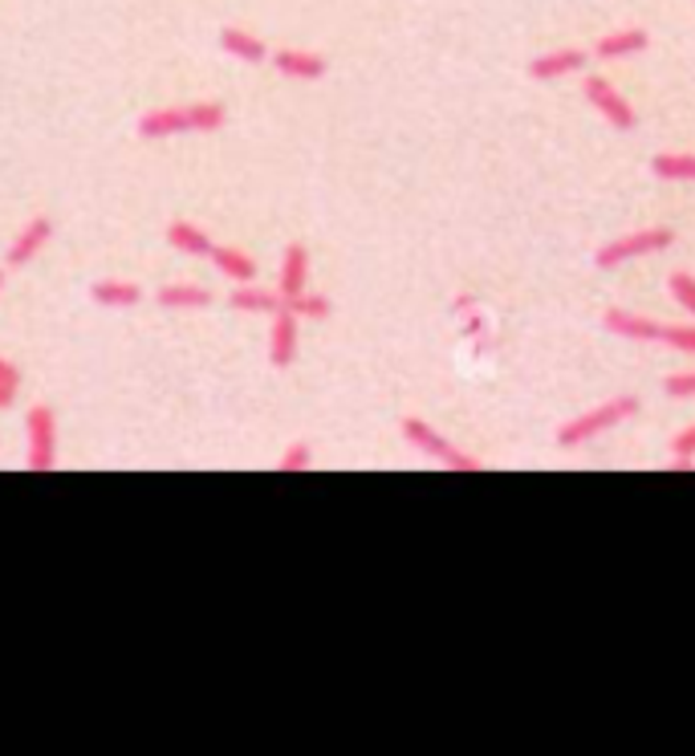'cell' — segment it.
Instances as JSON below:
<instances>
[{
    "instance_id": "8fae6325",
    "label": "cell",
    "mask_w": 695,
    "mask_h": 756,
    "mask_svg": "<svg viewBox=\"0 0 695 756\" xmlns=\"http://www.w3.org/2000/svg\"><path fill=\"white\" fill-rule=\"evenodd\" d=\"M163 241H167V248L171 253H179V257H208L216 248V241L199 229L196 220H171L167 232H163Z\"/></svg>"
},
{
    "instance_id": "30bf717a",
    "label": "cell",
    "mask_w": 695,
    "mask_h": 756,
    "mask_svg": "<svg viewBox=\"0 0 695 756\" xmlns=\"http://www.w3.org/2000/svg\"><path fill=\"white\" fill-rule=\"evenodd\" d=\"M310 289V248L305 244H285L281 253V269H277V293L281 301H293L298 293Z\"/></svg>"
},
{
    "instance_id": "2e32d148",
    "label": "cell",
    "mask_w": 695,
    "mask_h": 756,
    "mask_svg": "<svg viewBox=\"0 0 695 756\" xmlns=\"http://www.w3.org/2000/svg\"><path fill=\"white\" fill-rule=\"evenodd\" d=\"M602 322H606L611 334H618V338H626V342H659V322H651V317H642V314L606 310Z\"/></svg>"
},
{
    "instance_id": "4fadbf2b",
    "label": "cell",
    "mask_w": 695,
    "mask_h": 756,
    "mask_svg": "<svg viewBox=\"0 0 695 756\" xmlns=\"http://www.w3.org/2000/svg\"><path fill=\"white\" fill-rule=\"evenodd\" d=\"M90 301L102 310H135L142 301V286H135L127 277H102L90 286Z\"/></svg>"
},
{
    "instance_id": "cb8c5ba5",
    "label": "cell",
    "mask_w": 695,
    "mask_h": 756,
    "mask_svg": "<svg viewBox=\"0 0 695 756\" xmlns=\"http://www.w3.org/2000/svg\"><path fill=\"white\" fill-rule=\"evenodd\" d=\"M659 342L683 354H695V326H659Z\"/></svg>"
},
{
    "instance_id": "277c9868",
    "label": "cell",
    "mask_w": 695,
    "mask_h": 756,
    "mask_svg": "<svg viewBox=\"0 0 695 756\" xmlns=\"http://www.w3.org/2000/svg\"><path fill=\"white\" fill-rule=\"evenodd\" d=\"M398 431H403V440L412 443L415 452H424V456L440 460L443 468L452 472H480L484 464L472 452H464V447H455L452 440H443L440 431L431 428V423H424V419H415V415H407L403 423H398Z\"/></svg>"
},
{
    "instance_id": "9c48e42d",
    "label": "cell",
    "mask_w": 695,
    "mask_h": 756,
    "mask_svg": "<svg viewBox=\"0 0 695 756\" xmlns=\"http://www.w3.org/2000/svg\"><path fill=\"white\" fill-rule=\"evenodd\" d=\"M269 61L289 82H322L329 73L326 54H313V49H277V54H269Z\"/></svg>"
},
{
    "instance_id": "ac0fdd59",
    "label": "cell",
    "mask_w": 695,
    "mask_h": 756,
    "mask_svg": "<svg viewBox=\"0 0 695 756\" xmlns=\"http://www.w3.org/2000/svg\"><path fill=\"white\" fill-rule=\"evenodd\" d=\"M651 45V37H647V30H618V33H606V37H598L594 54L606 61H623V58H635V54H642Z\"/></svg>"
},
{
    "instance_id": "5bb4252c",
    "label": "cell",
    "mask_w": 695,
    "mask_h": 756,
    "mask_svg": "<svg viewBox=\"0 0 695 756\" xmlns=\"http://www.w3.org/2000/svg\"><path fill=\"white\" fill-rule=\"evenodd\" d=\"M208 260L216 265V272L220 277H228L232 286H248V281H256V260L253 253H244V248H232V244H216L212 253H208Z\"/></svg>"
},
{
    "instance_id": "3957f363",
    "label": "cell",
    "mask_w": 695,
    "mask_h": 756,
    "mask_svg": "<svg viewBox=\"0 0 695 756\" xmlns=\"http://www.w3.org/2000/svg\"><path fill=\"white\" fill-rule=\"evenodd\" d=\"M61 460V431H57V411L49 403H33L25 415V468L54 472Z\"/></svg>"
},
{
    "instance_id": "ba28073f",
    "label": "cell",
    "mask_w": 695,
    "mask_h": 756,
    "mask_svg": "<svg viewBox=\"0 0 695 756\" xmlns=\"http://www.w3.org/2000/svg\"><path fill=\"white\" fill-rule=\"evenodd\" d=\"M298 342H301V317L281 305L273 314V329H269V362L273 371H289L298 362Z\"/></svg>"
},
{
    "instance_id": "6da1fadb",
    "label": "cell",
    "mask_w": 695,
    "mask_h": 756,
    "mask_svg": "<svg viewBox=\"0 0 695 756\" xmlns=\"http://www.w3.org/2000/svg\"><path fill=\"white\" fill-rule=\"evenodd\" d=\"M228 127L224 102H179V106H151L135 118V135L147 143L175 139V135H216Z\"/></svg>"
},
{
    "instance_id": "d6986e66",
    "label": "cell",
    "mask_w": 695,
    "mask_h": 756,
    "mask_svg": "<svg viewBox=\"0 0 695 756\" xmlns=\"http://www.w3.org/2000/svg\"><path fill=\"white\" fill-rule=\"evenodd\" d=\"M155 305L159 310H204V305H212V293L204 286H192V281H179V286H163L155 289Z\"/></svg>"
},
{
    "instance_id": "603a6c76",
    "label": "cell",
    "mask_w": 695,
    "mask_h": 756,
    "mask_svg": "<svg viewBox=\"0 0 695 756\" xmlns=\"http://www.w3.org/2000/svg\"><path fill=\"white\" fill-rule=\"evenodd\" d=\"M668 289H671V298L680 301L683 310L695 317V277H692V272H671Z\"/></svg>"
},
{
    "instance_id": "7c38bea8",
    "label": "cell",
    "mask_w": 695,
    "mask_h": 756,
    "mask_svg": "<svg viewBox=\"0 0 695 756\" xmlns=\"http://www.w3.org/2000/svg\"><path fill=\"white\" fill-rule=\"evenodd\" d=\"M228 305H232L236 314L273 317L285 305V301H281V293H277V286L265 289V286H256V281H248V286H236L232 293H228Z\"/></svg>"
},
{
    "instance_id": "9a60e30c",
    "label": "cell",
    "mask_w": 695,
    "mask_h": 756,
    "mask_svg": "<svg viewBox=\"0 0 695 756\" xmlns=\"http://www.w3.org/2000/svg\"><path fill=\"white\" fill-rule=\"evenodd\" d=\"M586 66L582 49H554V54H541V58L529 61V78L537 82H557V78H569Z\"/></svg>"
},
{
    "instance_id": "44dd1931",
    "label": "cell",
    "mask_w": 695,
    "mask_h": 756,
    "mask_svg": "<svg viewBox=\"0 0 695 756\" xmlns=\"http://www.w3.org/2000/svg\"><path fill=\"white\" fill-rule=\"evenodd\" d=\"M293 314L301 317V322H326L329 314H334V301L326 298V293H313V289H305V293H298L293 301H285Z\"/></svg>"
},
{
    "instance_id": "8992f818",
    "label": "cell",
    "mask_w": 695,
    "mask_h": 756,
    "mask_svg": "<svg viewBox=\"0 0 695 756\" xmlns=\"http://www.w3.org/2000/svg\"><path fill=\"white\" fill-rule=\"evenodd\" d=\"M49 241H54V220H49V216H33V220H25V224L16 229L13 241H9L4 269H25V265H33V257H42Z\"/></svg>"
},
{
    "instance_id": "484cf974",
    "label": "cell",
    "mask_w": 695,
    "mask_h": 756,
    "mask_svg": "<svg viewBox=\"0 0 695 756\" xmlns=\"http://www.w3.org/2000/svg\"><path fill=\"white\" fill-rule=\"evenodd\" d=\"M663 391H668L671 399H692V395H695V371L692 374H671L668 383H663Z\"/></svg>"
},
{
    "instance_id": "f1b7e54d",
    "label": "cell",
    "mask_w": 695,
    "mask_h": 756,
    "mask_svg": "<svg viewBox=\"0 0 695 756\" xmlns=\"http://www.w3.org/2000/svg\"><path fill=\"white\" fill-rule=\"evenodd\" d=\"M0 293H4V269H0Z\"/></svg>"
},
{
    "instance_id": "4316f807",
    "label": "cell",
    "mask_w": 695,
    "mask_h": 756,
    "mask_svg": "<svg viewBox=\"0 0 695 756\" xmlns=\"http://www.w3.org/2000/svg\"><path fill=\"white\" fill-rule=\"evenodd\" d=\"M16 391H21V386L9 383V379H0V411H9V407H13V403H16Z\"/></svg>"
},
{
    "instance_id": "7a4b0ae2",
    "label": "cell",
    "mask_w": 695,
    "mask_h": 756,
    "mask_svg": "<svg viewBox=\"0 0 695 756\" xmlns=\"http://www.w3.org/2000/svg\"><path fill=\"white\" fill-rule=\"evenodd\" d=\"M635 411H639V399H635V395H614V399H606L602 407H594V411L574 415L569 423H561V428H557V447H582V443L598 440L602 431L618 428V423L630 419Z\"/></svg>"
},
{
    "instance_id": "52a82bcc",
    "label": "cell",
    "mask_w": 695,
    "mask_h": 756,
    "mask_svg": "<svg viewBox=\"0 0 695 756\" xmlns=\"http://www.w3.org/2000/svg\"><path fill=\"white\" fill-rule=\"evenodd\" d=\"M582 90H586V98H590V106H594L598 115L606 118L611 127H618V130H630L635 127V106L618 94V90L606 82V78H598V73H590L582 82Z\"/></svg>"
},
{
    "instance_id": "ffe728a7",
    "label": "cell",
    "mask_w": 695,
    "mask_h": 756,
    "mask_svg": "<svg viewBox=\"0 0 695 756\" xmlns=\"http://www.w3.org/2000/svg\"><path fill=\"white\" fill-rule=\"evenodd\" d=\"M651 172L659 175V179H671V184H695V155L663 151V155L651 159Z\"/></svg>"
},
{
    "instance_id": "83f0119b",
    "label": "cell",
    "mask_w": 695,
    "mask_h": 756,
    "mask_svg": "<svg viewBox=\"0 0 695 756\" xmlns=\"http://www.w3.org/2000/svg\"><path fill=\"white\" fill-rule=\"evenodd\" d=\"M0 379H9V383L21 386V367H16V362H9V358H0Z\"/></svg>"
},
{
    "instance_id": "d4e9b609",
    "label": "cell",
    "mask_w": 695,
    "mask_h": 756,
    "mask_svg": "<svg viewBox=\"0 0 695 756\" xmlns=\"http://www.w3.org/2000/svg\"><path fill=\"white\" fill-rule=\"evenodd\" d=\"M671 452H675V468H692V460H695V423H692V428H683L680 435H675Z\"/></svg>"
},
{
    "instance_id": "5b68a950",
    "label": "cell",
    "mask_w": 695,
    "mask_h": 756,
    "mask_svg": "<svg viewBox=\"0 0 695 756\" xmlns=\"http://www.w3.org/2000/svg\"><path fill=\"white\" fill-rule=\"evenodd\" d=\"M671 244H675V232L671 229H639V232H630V236H618V241L602 244L594 253V265L598 269H614V265H623V260L668 253Z\"/></svg>"
},
{
    "instance_id": "e0dca14e",
    "label": "cell",
    "mask_w": 695,
    "mask_h": 756,
    "mask_svg": "<svg viewBox=\"0 0 695 756\" xmlns=\"http://www.w3.org/2000/svg\"><path fill=\"white\" fill-rule=\"evenodd\" d=\"M220 49H224L228 58H236L244 61V66H260V61H269V45L260 42V37H253V33H244V30H220Z\"/></svg>"
},
{
    "instance_id": "7402d4cb",
    "label": "cell",
    "mask_w": 695,
    "mask_h": 756,
    "mask_svg": "<svg viewBox=\"0 0 695 756\" xmlns=\"http://www.w3.org/2000/svg\"><path fill=\"white\" fill-rule=\"evenodd\" d=\"M277 468L281 472H310L313 468V447L305 440L289 443L281 452V460H277Z\"/></svg>"
}]
</instances>
